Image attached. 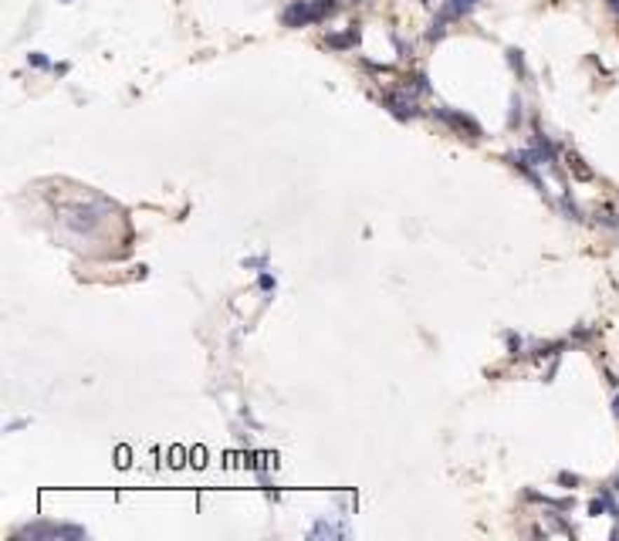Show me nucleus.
Returning <instances> with one entry per match:
<instances>
[{
  "instance_id": "nucleus-1",
  "label": "nucleus",
  "mask_w": 619,
  "mask_h": 541,
  "mask_svg": "<svg viewBox=\"0 0 619 541\" xmlns=\"http://www.w3.org/2000/svg\"><path fill=\"white\" fill-rule=\"evenodd\" d=\"M335 11V0H298L285 11V24L288 27H301V24H311V20L329 18Z\"/></svg>"
},
{
  "instance_id": "nucleus-2",
  "label": "nucleus",
  "mask_w": 619,
  "mask_h": 541,
  "mask_svg": "<svg viewBox=\"0 0 619 541\" xmlns=\"http://www.w3.org/2000/svg\"><path fill=\"white\" fill-rule=\"evenodd\" d=\"M41 535H75V538H81L85 531L81 528H55V524H34V528H24L20 531V538H41Z\"/></svg>"
},
{
  "instance_id": "nucleus-3",
  "label": "nucleus",
  "mask_w": 619,
  "mask_h": 541,
  "mask_svg": "<svg viewBox=\"0 0 619 541\" xmlns=\"http://www.w3.org/2000/svg\"><path fill=\"white\" fill-rule=\"evenodd\" d=\"M474 4H477V0H450V4L444 7V14H440V24H444V20L461 18V14H467V11H470Z\"/></svg>"
},
{
  "instance_id": "nucleus-4",
  "label": "nucleus",
  "mask_w": 619,
  "mask_h": 541,
  "mask_svg": "<svg viewBox=\"0 0 619 541\" xmlns=\"http://www.w3.org/2000/svg\"><path fill=\"white\" fill-rule=\"evenodd\" d=\"M616 413H619V399H616Z\"/></svg>"
}]
</instances>
